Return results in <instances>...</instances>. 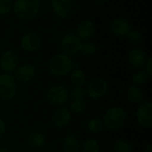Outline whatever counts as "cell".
Returning a JSON list of instances; mask_svg holds the SVG:
<instances>
[{
	"mask_svg": "<svg viewBox=\"0 0 152 152\" xmlns=\"http://www.w3.org/2000/svg\"><path fill=\"white\" fill-rule=\"evenodd\" d=\"M110 29L116 37H126L128 32L132 29V27L127 19L124 17H117L111 20Z\"/></svg>",
	"mask_w": 152,
	"mask_h": 152,
	"instance_id": "15",
	"label": "cell"
},
{
	"mask_svg": "<svg viewBox=\"0 0 152 152\" xmlns=\"http://www.w3.org/2000/svg\"><path fill=\"white\" fill-rule=\"evenodd\" d=\"M17 81L12 74H0V99L4 101L12 100L17 94Z\"/></svg>",
	"mask_w": 152,
	"mask_h": 152,
	"instance_id": "4",
	"label": "cell"
},
{
	"mask_svg": "<svg viewBox=\"0 0 152 152\" xmlns=\"http://www.w3.org/2000/svg\"><path fill=\"white\" fill-rule=\"evenodd\" d=\"M0 152H11V151L6 147H0Z\"/></svg>",
	"mask_w": 152,
	"mask_h": 152,
	"instance_id": "33",
	"label": "cell"
},
{
	"mask_svg": "<svg viewBox=\"0 0 152 152\" xmlns=\"http://www.w3.org/2000/svg\"><path fill=\"white\" fill-rule=\"evenodd\" d=\"M86 127H87L88 131H90L93 134H100V133L103 132V130L105 128L102 120L101 118H91L87 122Z\"/></svg>",
	"mask_w": 152,
	"mask_h": 152,
	"instance_id": "22",
	"label": "cell"
},
{
	"mask_svg": "<svg viewBox=\"0 0 152 152\" xmlns=\"http://www.w3.org/2000/svg\"><path fill=\"white\" fill-rule=\"evenodd\" d=\"M13 0H0V16H4L12 12Z\"/></svg>",
	"mask_w": 152,
	"mask_h": 152,
	"instance_id": "28",
	"label": "cell"
},
{
	"mask_svg": "<svg viewBox=\"0 0 152 152\" xmlns=\"http://www.w3.org/2000/svg\"><path fill=\"white\" fill-rule=\"evenodd\" d=\"M82 41L77 37L75 33H67L62 36L60 41L61 53L67 54L70 57L76 55L80 51Z\"/></svg>",
	"mask_w": 152,
	"mask_h": 152,
	"instance_id": "6",
	"label": "cell"
},
{
	"mask_svg": "<svg viewBox=\"0 0 152 152\" xmlns=\"http://www.w3.org/2000/svg\"><path fill=\"white\" fill-rule=\"evenodd\" d=\"M81 151L82 152H99L100 144L94 139H88L83 143Z\"/></svg>",
	"mask_w": 152,
	"mask_h": 152,
	"instance_id": "26",
	"label": "cell"
},
{
	"mask_svg": "<svg viewBox=\"0 0 152 152\" xmlns=\"http://www.w3.org/2000/svg\"><path fill=\"white\" fill-rule=\"evenodd\" d=\"M62 150L64 152H81V144L74 135H67L63 138Z\"/></svg>",
	"mask_w": 152,
	"mask_h": 152,
	"instance_id": "18",
	"label": "cell"
},
{
	"mask_svg": "<svg viewBox=\"0 0 152 152\" xmlns=\"http://www.w3.org/2000/svg\"><path fill=\"white\" fill-rule=\"evenodd\" d=\"M146 53L139 47L133 48L129 51L127 54V61L129 64L135 69H142L147 61Z\"/></svg>",
	"mask_w": 152,
	"mask_h": 152,
	"instance_id": "16",
	"label": "cell"
},
{
	"mask_svg": "<svg viewBox=\"0 0 152 152\" xmlns=\"http://www.w3.org/2000/svg\"><path fill=\"white\" fill-rule=\"evenodd\" d=\"M45 98L53 106H63L69 100V91L61 85H54L48 88Z\"/></svg>",
	"mask_w": 152,
	"mask_h": 152,
	"instance_id": "5",
	"label": "cell"
},
{
	"mask_svg": "<svg viewBox=\"0 0 152 152\" xmlns=\"http://www.w3.org/2000/svg\"><path fill=\"white\" fill-rule=\"evenodd\" d=\"M108 1H110V0H94V2L99 3V4H103V3H106Z\"/></svg>",
	"mask_w": 152,
	"mask_h": 152,
	"instance_id": "34",
	"label": "cell"
},
{
	"mask_svg": "<svg viewBox=\"0 0 152 152\" xmlns=\"http://www.w3.org/2000/svg\"><path fill=\"white\" fill-rule=\"evenodd\" d=\"M96 50H97V48H96L95 44L93 43L91 40H89V41H84L81 43L79 53H81L84 56L90 57V56H93L94 54H95Z\"/></svg>",
	"mask_w": 152,
	"mask_h": 152,
	"instance_id": "23",
	"label": "cell"
},
{
	"mask_svg": "<svg viewBox=\"0 0 152 152\" xmlns=\"http://www.w3.org/2000/svg\"><path fill=\"white\" fill-rule=\"evenodd\" d=\"M145 68V71L147 72V74L150 76V77H152V57L151 56H149L147 58V61L143 66Z\"/></svg>",
	"mask_w": 152,
	"mask_h": 152,
	"instance_id": "30",
	"label": "cell"
},
{
	"mask_svg": "<svg viewBox=\"0 0 152 152\" xmlns=\"http://www.w3.org/2000/svg\"><path fill=\"white\" fill-rule=\"evenodd\" d=\"M41 7L39 0H13L12 12L22 20H30L37 16Z\"/></svg>",
	"mask_w": 152,
	"mask_h": 152,
	"instance_id": "2",
	"label": "cell"
},
{
	"mask_svg": "<svg viewBox=\"0 0 152 152\" xmlns=\"http://www.w3.org/2000/svg\"><path fill=\"white\" fill-rule=\"evenodd\" d=\"M126 112L122 107L113 106L105 112L102 120L105 128L115 131L124 126L126 121Z\"/></svg>",
	"mask_w": 152,
	"mask_h": 152,
	"instance_id": "3",
	"label": "cell"
},
{
	"mask_svg": "<svg viewBox=\"0 0 152 152\" xmlns=\"http://www.w3.org/2000/svg\"><path fill=\"white\" fill-rule=\"evenodd\" d=\"M126 98L130 102L140 105L144 101V94L139 86L133 85L127 88Z\"/></svg>",
	"mask_w": 152,
	"mask_h": 152,
	"instance_id": "17",
	"label": "cell"
},
{
	"mask_svg": "<svg viewBox=\"0 0 152 152\" xmlns=\"http://www.w3.org/2000/svg\"><path fill=\"white\" fill-rule=\"evenodd\" d=\"M72 119V112L68 107L60 106L53 113V124L58 128L66 127Z\"/></svg>",
	"mask_w": 152,
	"mask_h": 152,
	"instance_id": "13",
	"label": "cell"
},
{
	"mask_svg": "<svg viewBox=\"0 0 152 152\" xmlns=\"http://www.w3.org/2000/svg\"><path fill=\"white\" fill-rule=\"evenodd\" d=\"M42 44L40 36L35 31L25 32L20 39V47L26 53H34L37 51Z\"/></svg>",
	"mask_w": 152,
	"mask_h": 152,
	"instance_id": "7",
	"label": "cell"
},
{
	"mask_svg": "<svg viewBox=\"0 0 152 152\" xmlns=\"http://www.w3.org/2000/svg\"><path fill=\"white\" fill-rule=\"evenodd\" d=\"M150 76L147 74V72L144 70V69H139L138 70H136L133 76H132V83L134 86H145L149 79H150Z\"/></svg>",
	"mask_w": 152,
	"mask_h": 152,
	"instance_id": "21",
	"label": "cell"
},
{
	"mask_svg": "<svg viewBox=\"0 0 152 152\" xmlns=\"http://www.w3.org/2000/svg\"><path fill=\"white\" fill-rule=\"evenodd\" d=\"M86 96V91L83 86H74V88L71 89L70 93H69V99L73 101L85 99Z\"/></svg>",
	"mask_w": 152,
	"mask_h": 152,
	"instance_id": "25",
	"label": "cell"
},
{
	"mask_svg": "<svg viewBox=\"0 0 152 152\" xmlns=\"http://www.w3.org/2000/svg\"><path fill=\"white\" fill-rule=\"evenodd\" d=\"M87 109V103L85 99H81V100H77V101H73L71 102L70 104V111L74 112L76 114H81L83 112H85Z\"/></svg>",
	"mask_w": 152,
	"mask_h": 152,
	"instance_id": "24",
	"label": "cell"
},
{
	"mask_svg": "<svg viewBox=\"0 0 152 152\" xmlns=\"http://www.w3.org/2000/svg\"><path fill=\"white\" fill-rule=\"evenodd\" d=\"M142 152H152V144H148L145 148H144V150H143V151Z\"/></svg>",
	"mask_w": 152,
	"mask_h": 152,
	"instance_id": "32",
	"label": "cell"
},
{
	"mask_svg": "<svg viewBox=\"0 0 152 152\" xmlns=\"http://www.w3.org/2000/svg\"><path fill=\"white\" fill-rule=\"evenodd\" d=\"M6 132V124L3 118H0V139L3 138V136L5 134Z\"/></svg>",
	"mask_w": 152,
	"mask_h": 152,
	"instance_id": "31",
	"label": "cell"
},
{
	"mask_svg": "<svg viewBox=\"0 0 152 152\" xmlns=\"http://www.w3.org/2000/svg\"><path fill=\"white\" fill-rule=\"evenodd\" d=\"M19 56L16 52L7 49L0 55V69L3 73L12 74L19 66Z\"/></svg>",
	"mask_w": 152,
	"mask_h": 152,
	"instance_id": "8",
	"label": "cell"
},
{
	"mask_svg": "<svg viewBox=\"0 0 152 152\" xmlns=\"http://www.w3.org/2000/svg\"><path fill=\"white\" fill-rule=\"evenodd\" d=\"M51 9L56 17L64 20L69 18L72 12V2L71 0H52Z\"/></svg>",
	"mask_w": 152,
	"mask_h": 152,
	"instance_id": "14",
	"label": "cell"
},
{
	"mask_svg": "<svg viewBox=\"0 0 152 152\" xmlns=\"http://www.w3.org/2000/svg\"><path fill=\"white\" fill-rule=\"evenodd\" d=\"M113 150L114 152H132V147L127 141L124 139H119L115 142L113 145Z\"/></svg>",
	"mask_w": 152,
	"mask_h": 152,
	"instance_id": "27",
	"label": "cell"
},
{
	"mask_svg": "<svg viewBox=\"0 0 152 152\" xmlns=\"http://www.w3.org/2000/svg\"><path fill=\"white\" fill-rule=\"evenodd\" d=\"M127 38V40L130 42V43H133V44H138L141 40H142V34L139 30H136V29H131L128 34L126 35V37Z\"/></svg>",
	"mask_w": 152,
	"mask_h": 152,
	"instance_id": "29",
	"label": "cell"
},
{
	"mask_svg": "<svg viewBox=\"0 0 152 152\" xmlns=\"http://www.w3.org/2000/svg\"><path fill=\"white\" fill-rule=\"evenodd\" d=\"M37 69L30 63H24L19 65L13 71L12 76L14 79L20 83H29L35 79L37 76Z\"/></svg>",
	"mask_w": 152,
	"mask_h": 152,
	"instance_id": "10",
	"label": "cell"
},
{
	"mask_svg": "<svg viewBox=\"0 0 152 152\" xmlns=\"http://www.w3.org/2000/svg\"><path fill=\"white\" fill-rule=\"evenodd\" d=\"M109 89L108 81L104 78H95L87 86L86 91V95L93 100H97L104 96Z\"/></svg>",
	"mask_w": 152,
	"mask_h": 152,
	"instance_id": "9",
	"label": "cell"
},
{
	"mask_svg": "<svg viewBox=\"0 0 152 152\" xmlns=\"http://www.w3.org/2000/svg\"><path fill=\"white\" fill-rule=\"evenodd\" d=\"M69 79L72 85L75 86H82L86 80V73L79 68H74L69 73Z\"/></svg>",
	"mask_w": 152,
	"mask_h": 152,
	"instance_id": "20",
	"label": "cell"
},
{
	"mask_svg": "<svg viewBox=\"0 0 152 152\" xmlns=\"http://www.w3.org/2000/svg\"><path fill=\"white\" fill-rule=\"evenodd\" d=\"M135 119L137 123L144 127L152 126V104L151 102H144L139 105L135 111Z\"/></svg>",
	"mask_w": 152,
	"mask_h": 152,
	"instance_id": "11",
	"label": "cell"
},
{
	"mask_svg": "<svg viewBox=\"0 0 152 152\" xmlns=\"http://www.w3.org/2000/svg\"><path fill=\"white\" fill-rule=\"evenodd\" d=\"M28 145L36 150H39L45 147L46 143V140L45 135L40 132H33L28 136Z\"/></svg>",
	"mask_w": 152,
	"mask_h": 152,
	"instance_id": "19",
	"label": "cell"
},
{
	"mask_svg": "<svg viewBox=\"0 0 152 152\" xmlns=\"http://www.w3.org/2000/svg\"><path fill=\"white\" fill-rule=\"evenodd\" d=\"M96 33V27L93 20H81L76 28L75 34L82 41L91 40Z\"/></svg>",
	"mask_w": 152,
	"mask_h": 152,
	"instance_id": "12",
	"label": "cell"
},
{
	"mask_svg": "<svg viewBox=\"0 0 152 152\" xmlns=\"http://www.w3.org/2000/svg\"><path fill=\"white\" fill-rule=\"evenodd\" d=\"M75 68L72 58L62 53L54 54L48 62V69L54 77H64Z\"/></svg>",
	"mask_w": 152,
	"mask_h": 152,
	"instance_id": "1",
	"label": "cell"
}]
</instances>
